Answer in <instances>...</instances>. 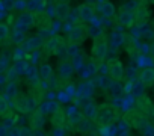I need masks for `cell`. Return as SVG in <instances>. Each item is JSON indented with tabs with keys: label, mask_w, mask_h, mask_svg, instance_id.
I'll list each match as a JSON object with an SVG mask.
<instances>
[{
	"label": "cell",
	"mask_w": 154,
	"mask_h": 136,
	"mask_svg": "<svg viewBox=\"0 0 154 136\" xmlns=\"http://www.w3.org/2000/svg\"><path fill=\"white\" fill-rule=\"evenodd\" d=\"M107 53H109V41H107V36L104 33H101V35L95 36L92 41V48H91L92 60L97 65H100L104 62Z\"/></svg>",
	"instance_id": "obj_1"
},
{
	"label": "cell",
	"mask_w": 154,
	"mask_h": 136,
	"mask_svg": "<svg viewBox=\"0 0 154 136\" xmlns=\"http://www.w3.org/2000/svg\"><path fill=\"white\" fill-rule=\"evenodd\" d=\"M88 38V24L83 21H79L68 27L66 33V42H74V44H82Z\"/></svg>",
	"instance_id": "obj_2"
},
{
	"label": "cell",
	"mask_w": 154,
	"mask_h": 136,
	"mask_svg": "<svg viewBox=\"0 0 154 136\" xmlns=\"http://www.w3.org/2000/svg\"><path fill=\"white\" fill-rule=\"evenodd\" d=\"M115 119V107L110 106V104H101L98 106V110H97V115L94 118V121L101 125V127H106L109 125L112 121Z\"/></svg>",
	"instance_id": "obj_3"
},
{
	"label": "cell",
	"mask_w": 154,
	"mask_h": 136,
	"mask_svg": "<svg viewBox=\"0 0 154 136\" xmlns=\"http://www.w3.org/2000/svg\"><path fill=\"white\" fill-rule=\"evenodd\" d=\"M124 121L128 124V127H133V128H136V130H142L145 125H148L146 116L142 115V113H140L139 110H136L134 107L130 109L128 112H125Z\"/></svg>",
	"instance_id": "obj_4"
},
{
	"label": "cell",
	"mask_w": 154,
	"mask_h": 136,
	"mask_svg": "<svg viewBox=\"0 0 154 136\" xmlns=\"http://www.w3.org/2000/svg\"><path fill=\"white\" fill-rule=\"evenodd\" d=\"M106 65H107V74L110 76L112 80L121 82V80L124 79L125 71H124V65L121 63L119 59H110Z\"/></svg>",
	"instance_id": "obj_5"
},
{
	"label": "cell",
	"mask_w": 154,
	"mask_h": 136,
	"mask_svg": "<svg viewBox=\"0 0 154 136\" xmlns=\"http://www.w3.org/2000/svg\"><path fill=\"white\" fill-rule=\"evenodd\" d=\"M134 109L139 110L145 116L154 113V104H152L151 98L148 95H145V94L140 95V97H137V98H134Z\"/></svg>",
	"instance_id": "obj_6"
},
{
	"label": "cell",
	"mask_w": 154,
	"mask_h": 136,
	"mask_svg": "<svg viewBox=\"0 0 154 136\" xmlns=\"http://www.w3.org/2000/svg\"><path fill=\"white\" fill-rule=\"evenodd\" d=\"M133 15H134V23H137L139 26L145 24L149 18V9H148L146 2L136 3V8L133 9Z\"/></svg>",
	"instance_id": "obj_7"
},
{
	"label": "cell",
	"mask_w": 154,
	"mask_h": 136,
	"mask_svg": "<svg viewBox=\"0 0 154 136\" xmlns=\"http://www.w3.org/2000/svg\"><path fill=\"white\" fill-rule=\"evenodd\" d=\"M45 125V115L39 110L35 109L29 113V127L35 131V130H42Z\"/></svg>",
	"instance_id": "obj_8"
},
{
	"label": "cell",
	"mask_w": 154,
	"mask_h": 136,
	"mask_svg": "<svg viewBox=\"0 0 154 136\" xmlns=\"http://www.w3.org/2000/svg\"><path fill=\"white\" fill-rule=\"evenodd\" d=\"M72 74H74V66H72L71 60L62 59L59 62V65H57V76H59V79L66 82V80H69L72 77Z\"/></svg>",
	"instance_id": "obj_9"
},
{
	"label": "cell",
	"mask_w": 154,
	"mask_h": 136,
	"mask_svg": "<svg viewBox=\"0 0 154 136\" xmlns=\"http://www.w3.org/2000/svg\"><path fill=\"white\" fill-rule=\"evenodd\" d=\"M77 15H79V20L83 23H91L95 18V9L89 5V3H82L79 8H77Z\"/></svg>",
	"instance_id": "obj_10"
},
{
	"label": "cell",
	"mask_w": 154,
	"mask_h": 136,
	"mask_svg": "<svg viewBox=\"0 0 154 136\" xmlns=\"http://www.w3.org/2000/svg\"><path fill=\"white\" fill-rule=\"evenodd\" d=\"M32 20H33V26L38 27V29H42V27H51V29H53L51 18H50L44 11L32 12ZM53 30H54V29H53Z\"/></svg>",
	"instance_id": "obj_11"
},
{
	"label": "cell",
	"mask_w": 154,
	"mask_h": 136,
	"mask_svg": "<svg viewBox=\"0 0 154 136\" xmlns=\"http://www.w3.org/2000/svg\"><path fill=\"white\" fill-rule=\"evenodd\" d=\"M65 44V39L62 38V36H59V35H51L45 42H44V45H42V48H44V51L47 53V56L48 54H53L60 45H63Z\"/></svg>",
	"instance_id": "obj_12"
},
{
	"label": "cell",
	"mask_w": 154,
	"mask_h": 136,
	"mask_svg": "<svg viewBox=\"0 0 154 136\" xmlns=\"http://www.w3.org/2000/svg\"><path fill=\"white\" fill-rule=\"evenodd\" d=\"M116 20L118 23L121 24V27L124 29H131L136 23H134V15H133V11H127V9H121L119 14L116 15Z\"/></svg>",
	"instance_id": "obj_13"
},
{
	"label": "cell",
	"mask_w": 154,
	"mask_h": 136,
	"mask_svg": "<svg viewBox=\"0 0 154 136\" xmlns=\"http://www.w3.org/2000/svg\"><path fill=\"white\" fill-rule=\"evenodd\" d=\"M107 41H109V47H112V48H119L121 45L125 44L127 35H125L121 29H116V30H113V32L110 33V36L107 38Z\"/></svg>",
	"instance_id": "obj_14"
},
{
	"label": "cell",
	"mask_w": 154,
	"mask_h": 136,
	"mask_svg": "<svg viewBox=\"0 0 154 136\" xmlns=\"http://www.w3.org/2000/svg\"><path fill=\"white\" fill-rule=\"evenodd\" d=\"M97 11L104 17V18H113L116 14L115 5L110 2V0H101V2L97 5Z\"/></svg>",
	"instance_id": "obj_15"
},
{
	"label": "cell",
	"mask_w": 154,
	"mask_h": 136,
	"mask_svg": "<svg viewBox=\"0 0 154 136\" xmlns=\"http://www.w3.org/2000/svg\"><path fill=\"white\" fill-rule=\"evenodd\" d=\"M50 122L53 127H65L66 125V113L62 107H57L50 113Z\"/></svg>",
	"instance_id": "obj_16"
},
{
	"label": "cell",
	"mask_w": 154,
	"mask_h": 136,
	"mask_svg": "<svg viewBox=\"0 0 154 136\" xmlns=\"http://www.w3.org/2000/svg\"><path fill=\"white\" fill-rule=\"evenodd\" d=\"M139 82H142L146 88L154 86V68L152 66H145L139 71Z\"/></svg>",
	"instance_id": "obj_17"
},
{
	"label": "cell",
	"mask_w": 154,
	"mask_h": 136,
	"mask_svg": "<svg viewBox=\"0 0 154 136\" xmlns=\"http://www.w3.org/2000/svg\"><path fill=\"white\" fill-rule=\"evenodd\" d=\"M95 91V82L92 80H86L82 85L77 86V97H85V98H91L92 94Z\"/></svg>",
	"instance_id": "obj_18"
},
{
	"label": "cell",
	"mask_w": 154,
	"mask_h": 136,
	"mask_svg": "<svg viewBox=\"0 0 154 136\" xmlns=\"http://www.w3.org/2000/svg\"><path fill=\"white\" fill-rule=\"evenodd\" d=\"M42 45H44V41L36 35V36H32V38L26 39L20 47H21V50L24 48V51H36V50L42 48Z\"/></svg>",
	"instance_id": "obj_19"
},
{
	"label": "cell",
	"mask_w": 154,
	"mask_h": 136,
	"mask_svg": "<svg viewBox=\"0 0 154 136\" xmlns=\"http://www.w3.org/2000/svg\"><path fill=\"white\" fill-rule=\"evenodd\" d=\"M20 94V91H18V86H17V83L15 82H12V80H9V82H6V86H5V89H3V97L8 100V101H14L15 98H17V95Z\"/></svg>",
	"instance_id": "obj_20"
},
{
	"label": "cell",
	"mask_w": 154,
	"mask_h": 136,
	"mask_svg": "<svg viewBox=\"0 0 154 136\" xmlns=\"http://www.w3.org/2000/svg\"><path fill=\"white\" fill-rule=\"evenodd\" d=\"M71 109L72 110H69V115L66 116V124L69 127H75L85 116H83V113H82L80 109H77V107H71Z\"/></svg>",
	"instance_id": "obj_21"
},
{
	"label": "cell",
	"mask_w": 154,
	"mask_h": 136,
	"mask_svg": "<svg viewBox=\"0 0 154 136\" xmlns=\"http://www.w3.org/2000/svg\"><path fill=\"white\" fill-rule=\"evenodd\" d=\"M27 66H29V65H27V60H26L24 57H18V59H15L14 63L11 65V71L15 73L17 76H21V74L26 73Z\"/></svg>",
	"instance_id": "obj_22"
},
{
	"label": "cell",
	"mask_w": 154,
	"mask_h": 136,
	"mask_svg": "<svg viewBox=\"0 0 154 136\" xmlns=\"http://www.w3.org/2000/svg\"><path fill=\"white\" fill-rule=\"evenodd\" d=\"M56 5V17L59 18V20H65V17L69 14V11H71V8H69V5L66 3V2H57V3H54Z\"/></svg>",
	"instance_id": "obj_23"
},
{
	"label": "cell",
	"mask_w": 154,
	"mask_h": 136,
	"mask_svg": "<svg viewBox=\"0 0 154 136\" xmlns=\"http://www.w3.org/2000/svg\"><path fill=\"white\" fill-rule=\"evenodd\" d=\"M38 74H39V77H41L42 80H48V79L53 76V68H51V65L47 63V62H42V63L39 65V68H38Z\"/></svg>",
	"instance_id": "obj_24"
},
{
	"label": "cell",
	"mask_w": 154,
	"mask_h": 136,
	"mask_svg": "<svg viewBox=\"0 0 154 136\" xmlns=\"http://www.w3.org/2000/svg\"><path fill=\"white\" fill-rule=\"evenodd\" d=\"M97 110H98V106H97L95 103L89 101V103L82 109V113H83L85 118H88V119H94L95 115H97Z\"/></svg>",
	"instance_id": "obj_25"
},
{
	"label": "cell",
	"mask_w": 154,
	"mask_h": 136,
	"mask_svg": "<svg viewBox=\"0 0 154 136\" xmlns=\"http://www.w3.org/2000/svg\"><path fill=\"white\" fill-rule=\"evenodd\" d=\"M57 107H60L54 100H47V101H44L41 106H39V110L44 113V115H50L51 112H54Z\"/></svg>",
	"instance_id": "obj_26"
},
{
	"label": "cell",
	"mask_w": 154,
	"mask_h": 136,
	"mask_svg": "<svg viewBox=\"0 0 154 136\" xmlns=\"http://www.w3.org/2000/svg\"><path fill=\"white\" fill-rule=\"evenodd\" d=\"M65 54L66 57H75L80 54V44H74V42H66L65 45Z\"/></svg>",
	"instance_id": "obj_27"
},
{
	"label": "cell",
	"mask_w": 154,
	"mask_h": 136,
	"mask_svg": "<svg viewBox=\"0 0 154 136\" xmlns=\"http://www.w3.org/2000/svg\"><path fill=\"white\" fill-rule=\"evenodd\" d=\"M77 131H80V133H91L92 131V119H88V118H83L79 124L75 125Z\"/></svg>",
	"instance_id": "obj_28"
},
{
	"label": "cell",
	"mask_w": 154,
	"mask_h": 136,
	"mask_svg": "<svg viewBox=\"0 0 154 136\" xmlns=\"http://www.w3.org/2000/svg\"><path fill=\"white\" fill-rule=\"evenodd\" d=\"M0 116L2 118H6V116H11V109H9V101L0 94Z\"/></svg>",
	"instance_id": "obj_29"
},
{
	"label": "cell",
	"mask_w": 154,
	"mask_h": 136,
	"mask_svg": "<svg viewBox=\"0 0 154 136\" xmlns=\"http://www.w3.org/2000/svg\"><path fill=\"white\" fill-rule=\"evenodd\" d=\"M11 41L15 45H21L26 41V33L24 32H20L17 29H12V32H11Z\"/></svg>",
	"instance_id": "obj_30"
},
{
	"label": "cell",
	"mask_w": 154,
	"mask_h": 136,
	"mask_svg": "<svg viewBox=\"0 0 154 136\" xmlns=\"http://www.w3.org/2000/svg\"><path fill=\"white\" fill-rule=\"evenodd\" d=\"M109 89L113 97H121V94L124 92V88L121 86V82H118V80H112L109 85Z\"/></svg>",
	"instance_id": "obj_31"
},
{
	"label": "cell",
	"mask_w": 154,
	"mask_h": 136,
	"mask_svg": "<svg viewBox=\"0 0 154 136\" xmlns=\"http://www.w3.org/2000/svg\"><path fill=\"white\" fill-rule=\"evenodd\" d=\"M9 38V26L5 21H0V44H3Z\"/></svg>",
	"instance_id": "obj_32"
},
{
	"label": "cell",
	"mask_w": 154,
	"mask_h": 136,
	"mask_svg": "<svg viewBox=\"0 0 154 136\" xmlns=\"http://www.w3.org/2000/svg\"><path fill=\"white\" fill-rule=\"evenodd\" d=\"M12 8H14L15 11H23V9H26V8H27V5H26L24 0H15Z\"/></svg>",
	"instance_id": "obj_33"
},
{
	"label": "cell",
	"mask_w": 154,
	"mask_h": 136,
	"mask_svg": "<svg viewBox=\"0 0 154 136\" xmlns=\"http://www.w3.org/2000/svg\"><path fill=\"white\" fill-rule=\"evenodd\" d=\"M142 136H154V127L152 125H145L142 128Z\"/></svg>",
	"instance_id": "obj_34"
},
{
	"label": "cell",
	"mask_w": 154,
	"mask_h": 136,
	"mask_svg": "<svg viewBox=\"0 0 154 136\" xmlns=\"http://www.w3.org/2000/svg\"><path fill=\"white\" fill-rule=\"evenodd\" d=\"M51 136H65V127H53Z\"/></svg>",
	"instance_id": "obj_35"
},
{
	"label": "cell",
	"mask_w": 154,
	"mask_h": 136,
	"mask_svg": "<svg viewBox=\"0 0 154 136\" xmlns=\"http://www.w3.org/2000/svg\"><path fill=\"white\" fill-rule=\"evenodd\" d=\"M20 136H33V130L30 127H20Z\"/></svg>",
	"instance_id": "obj_36"
},
{
	"label": "cell",
	"mask_w": 154,
	"mask_h": 136,
	"mask_svg": "<svg viewBox=\"0 0 154 136\" xmlns=\"http://www.w3.org/2000/svg\"><path fill=\"white\" fill-rule=\"evenodd\" d=\"M8 136H20V127H11L8 130Z\"/></svg>",
	"instance_id": "obj_37"
},
{
	"label": "cell",
	"mask_w": 154,
	"mask_h": 136,
	"mask_svg": "<svg viewBox=\"0 0 154 136\" xmlns=\"http://www.w3.org/2000/svg\"><path fill=\"white\" fill-rule=\"evenodd\" d=\"M0 136H8V128L3 124H0Z\"/></svg>",
	"instance_id": "obj_38"
},
{
	"label": "cell",
	"mask_w": 154,
	"mask_h": 136,
	"mask_svg": "<svg viewBox=\"0 0 154 136\" xmlns=\"http://www.w3.org/2000/svg\"><path fill=\"white\" fill-rule=\"evenodd\" d=\"M33 136H47V133L44 130H35L33 131Z\"/></svg>",
	"instance_id": "obj_39"
},
{
	"label": "cell",
	"mask_w": 154,
	"mask_h": 136,
	"mask_svg": "<svg viewBox=\"0 0 154 136\" xmlns=\"http://www.w3.org/2000/svg\"><path fill=\"white\" fill-rule=\"evenodd\" d=\"M118 136H130V133L127 130H119L118 131Z\"/></svg>",
	"instance_id": "obj_40"
},
{
	"label": "cell",
	"mask_w": 154,
	"mask_h": 136,
	"mask_svg": "<svg viewBox=\"0 0 154 136\" xmlns=\"http://www.w3.org/2000/svg\"><path fill=\"white\" fill-rule=\"evenodd\" d=\"M149 54H151V57L154 59V41H152V44L149 45Z\"/></svg>",
	"instance_id": "obj_41"
},
{
	"label": "cell",
	"mask_w": 154,
	"mask_h": 136,
	"mask_svg": "<svg viewBox=\"0 0 154 136\" xmlns=\"http://www.w3.org/2000/svg\"><path fill=\"white\" fill-rule=\"evenodd\" d=\"M86 136H98L95 131H91V133H86Z\"/></svg>",
	"instance_id": "obj_42"
},
{
	"label": "cell",
	"mask_w": 154,
	"mask_h": 136,
	"mask_svg": "<svg viewBox=\"0 0 154 136\" xmlns=\"http://www.w3.org/2000/svg\"><path fill=\"white\" fill-rule=\"evenodd\" d=\"M57 2H66V3H68L69 0H56V3H57Z\"/></svg>",
	"instance_id": "obj_43"
},
{
	"label": "cell",
	"mask_w": 154,
	"mask_h": 136,
	"mask_svg": "<svg viewBox=\"0 0 154 136\" xmlns=\"http://www.w3.org/2000/svg\"><path fill=\"white\" fill-rule=\"evenodd\" d=\"M146 3H154V0H145Z\"/></svg>",
	"instance_id": "obj_44"
},
{
	"label": "cell",
	"mask_w": 154,
	"mask_h": 136,
	"mask_svg": "<svg viewBox=\"0 0 154 136\" xmlns=\"http://www.w3.org/2000/svg\"><path fill=\"white\" fill-rule=\"evenodd\" d=\"M152 68H154V66H152Z\"/></svg>",
	"instance_id": "obj_45"
},
{
	"label": "cell",
	"mask_w": 154,
	"mask_h": 136,
	"mask_svg": "<svg viewBox=\"0 0 154 136\" xmlns=\"http://www.w3.org/2000/svg\"><path fill=\"white\" fill-rule=\"evenodd\" d=\"M50 136H51V134H50Z\"/></svg>",
	"instance_id": "obj_46"
}]
</instances>
